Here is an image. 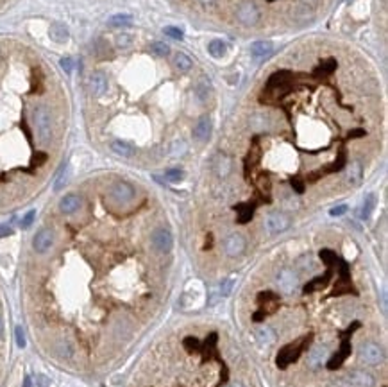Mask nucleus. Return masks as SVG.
Segmentation results:
<instances>
[{
	"label": "nucleus",
	"mask_w": 388,
	"mask_h": 387,
	"mask_svg": "<svg viewBox=\"0 0 388 387\" xmlns=\"http://www.w3.org/2000/svg\"><path fill=\"white\" fill-rule=\"evenodd\" d=\"M32 120L36 125V133L42 144H49L52 140V113L47 106H38L32 113Z\"/></svg>",
	"instance_id": "obj_1"
},
{
	"label": "nucleus",
	"mask_w": 388,
	"mask_h": 387,
	"mask_svg": "<svg viewBox=\"0 0 388 387\" xmlns=\"http://www.w3.org/2000/svg\"><path fill=\"white\" fill-rule=\"evenodd\" d=\"M290 217L283 212H272L267 215L265 219V230H267L270 235H277V233H283L290 228Z\"/></svg>",
	"instance_id": "obj_2"
},
{
	"label": "nucleus",
	"mask_w": 388,
	"mask_h": 387,
	"mask_svg": "<svg viewBox=\"0 0 388 387\" xmlns=\"http://www.w3.org/2000/svg\"><path fill=\"white\" fill-rule=\"evenodd\" d=\"M236 18L241 25H247V27H253L260 22L261 18V13L258 9V6L254 2H243V4L238 6L236 9Z\"/></svg>",
	"instance_id": "obj_3"
},
{
	"label": "nucleus",
	"mask_w": 388,
	"mask_h": 387,
	"mask_svg": "<svg viewBox=\"0 0 388 387\" xmlns=\"http://www.w3.org/2000/svg\"><path fill=\"white\" fill-rule=\"evenodd\" d=\"M360 361L365 362L369 366L381 364L384 361V351L379 344L376 342H363L360 346Z\"/></svg>",
	"instance_id": "obj_4"
},
{
	"label": "nucleus",
	"mask_w": 388,
	"mask_h": 387,
	"mask_svg": "<svg viewBox=\"0 0 388 387\" xmlns=\"http://www.w3.org/2000/svg\"><path fill=\"white\" fill-rule=\"evenodd\" d=\"M308 341H309V337L308 339H302L299 346H294V344L285 346V348L281 349V351H279V355H277V366H279V368L285 369L288 364H290V362L297 361L299 355H301L302 349H304V346L308 344Z\"/></svg>",
	"instance_id": "obj_5"
},
{
	"label": "nucleus",
	"mask_w": 388,
	"mask_h": 387,
	"mask_svg": "<svg viewBox=\"0 0 388 387\" xmlns=\"http://www.w3.org/2000/svg\"><path fill=\"white\" fill-rule=\"evenodd\" d=\"M110 196L113 201L120 203V205H127V203H131L134 199V188H132V185H129L125 181H117L111 185Z\"/></svg>",
	"instance_id": "obj_6"
},
{
	"label": "nucleus",
	"mask_w": 388,
	"mask_h": 387,
	"mask_svg": "<svg viewBox=\"0 0 388 387\" xmlns=\"http://www.w3.org/2000/svg\"><path fill=\"white\" fill-rule=\"evenodd\" d=\"M151 240H152V246H154V249L159 251V253H168V251L172 249V246H173L172 233H170L168 230H165V228L154 230V232H152V235H151Z\"/></svg>",
	"instance_id": "obj_7"
},
{
	"label": "nucleus",
	"mask_w": 388,
	"mask_h": 387,
	"mask_svg": "<svg viewBox=\"0 0 388 387\" xmlns=\"http://www.w3.org/2000/svg\"><path fill=\"white\" fill-rule=\"evenodd\" d=\"M245 246H247V242H245L243 235H240V233H231V235L224 240V251H226L227 256H233V258L240 256L245 251Z\"/></svg>",
	"instance_id": "obj_8"
},
{
	"label": "nucleus",
	"mask_w": 388,
	"mask_h": 387,
	"mask_svg": "<svg viewBox=\"0 0 388 387\" xmlns=\"http://www.w3.org/2000/svg\"><path fill=\"white\" fill-rule=\"evenodd\" d=\"M54 244V232L49 228L40 230L32 239V247L36 253H47Z\"/></svg>",
	"instance_id": "obj_9"
},
{
	"label": "nucleus",
	"mask_w": 388,
	"mask_h": 387,
	"mask_svg": "<svg viewBox=\"0 0 388 387\" xmlns=\"http://www.w3.org/2000/svg\"><path fill=\"white\" fill-rule=\"evenodd\" d=\"M275 281H277V287L281 288L283 293L290 294V293H294V288L297 287V274H295L292 269H283L277 273Z\"/></svg>",
	"instance_id": "obj_10"
},
{
	"label": "nucleus",
	"mask_w": 388,
	"mask_h": 387,
	"mask_svg": "<svg viewBox=\"0 0 388 387\" xmlns=\"http://www.w3.org/2000/svg\"><path fill=\"white\" fill-rule=\"evenodd\" d=\"M90 90L95 97H102L108 90V76L104 72H93L90 76Z\"/></svg>",
	"instance_id": "obj_11"
},
{
	"label": "nucleus",
	"mask_w": 388,
	"mask_h": 387,
	"mask_svg": "<svg viewBox=\"0 0 388 387\" xmlns=\"http://www.w3.org/2000/svg\"><path fill=\"white\" fill-rule=\"evenodd\" d=\"M249 50L254 59H265V57L270 56L272 50H274V43L268 42V40H260V42L251 43Z\"/></svg>",
	"instance_id": "obj_12"
},
{
	"label": "nucleus",
	"mask_w": 388,
	"mask_h": 387,
	"mask_svg": "<svg viewBox=\"0 0 388 387\" xmlns=\"http://www.w3.org/2000/svg\"><path fill=\"white\" fill-rule=\"evenodd\" d=\"M81 205H83V201H81L77 194H66L64 198H61L59 210L63 213H66V215H72V213H76L81 208Z\"/></svg>",
	"instance_id": "obj_13"
},
{
	"label": "nucleus",
	"mask_w": 388,
	"mask_h": 387,
	"mask_svg": "<svg viewBox=\"0 0 388 387\" xmlns=\"http://www.w3.org/2000/svg\"><path fill=\"white\" fill-rule=\"evenodd\" d=\"M211 118L209 117H200L199 122L193 127V138L197 142H206L211 137Z\"/></svg>",
	"instance_id": "obj_14"
},
{
	"label": "nucleus",
	"mask_w": 388,
	"mask_h": 387,
	"mask_svg": "<svg viewBox=\"0 0 388 387\" xmlns=\"http://www.w3.org/2000/svg\"><path fill=\"white\" fill-rule=\"evenodd\" d=\"M347 380H349L350 385L355 387H374V378L372 375H369L367 371H360V369H355L347 375Z\"/></svg>",
	"instance_id": "obj_15"
},
{
	"label": "nucleus",
	"mask_w": 388,
	"mask_h": 387,
	"mask_svg": "<svg viewBox=\"0 0 388 387\" xmlns=\"http://www.w3.org/2000/svg\"><path fill=\"white\" fill-rule=\"evenodd\" d=\"M326 359H328V348H326V346H315V348H311V351L308 353V366L315 369L319 368Z\"/></svg>",
	"instance_id": "obj_16"
},
{
	"label": "nucleus",
	"mask_w": 388,
	"mask_h": 387,
	"mask_svg": "<svg viewBox=\"0 0 388 387\" xmlns=\"http://www.w3.org/2000/svg\"><path fill=\"white\" fill-rule=\"evenodd\" d=\"M49 36L52 42L56 43H64L68 40V36H70V33H68L66 25L64 23H52L49 29Z\"/></svg>",
	"instance_id": "obj_17"
},
{
	"label": "nucleus",
	"mask_w": 388,
	"mask_h": 387,
	"mask_svg": "<svg viewBox=\"0 0 388 387\" xmlns=\"http://www.w3.org/2000/svg\"><path fill=\"white\" fill-rule=\"evenodd\" d=\"M350 353V344H349V339H343V342H342V349H340V353L338 355H335V357L331 359V361L328 362V368L329 369H336V368H340L342 366V362L345 361V357Z\"/></svg>",
	"instance_id": "obj_18"
},
{
	"label": "nucleus",
	"mask_w": 388,
	"mask_h": 387,
	"mask_svg": "<svg viewBox=\"0 0 388 387\" xmlns=\"http://www.w3.org/2000/svg\"><path fill=\"white\" fill-rule=\"evenodd\" d=\"M111 151H113L115 154L122 156V158H131V156L134 154V147H132L131 144H127V142H124V140L111 142Z\"/></svg>",
	"instance_id": "obj_19"
},
{
	"label": "nucleus",
	"mask_w": 388,
	"mask_h": 387,
	"mask_svg": "<svg viewBox=\"0 0 388 387\" xmlns=\"http://www.w3.org/2000/svg\"><path fill=\"white\" fill-rule=\"evenodd\" d=\"M362 176H363V169H362V164L360 162H352L347 169V181L350 185H358L362 181Z\"/></svg>",
	"instance_id": "obj_20"
},
{
	"label": "nucleus",
	"mask_w": 388,
	"mask_h": 387,
	"mask_svg": "<svg viewBox=\"0 0 388 387\" xmlns=\"http://www.w3.org/2000/svg\"><path fill=\"white\" fill-rule=\"evenodd\" d=\"M256 339H258V342H260L261 346H270V344H274V341H275V334H274L272 328L261 327V328H258L256 330Z\"/></svg>",
	"instance_id": "obj_21"
},
{
	"label": "nucleus",
	"mask_w": 388,
	"mask_h": 387,
	"mask_svg": "<svg viewBox=\"0 0 388 387\" xmlns=\"http://www.w3.org/2000/svg\"><path fill=\"white\" fill-rule=\"evenodd\" d=\"M173 64H175V69L181 70V72H188V70L193 67V61L190 59L188 54L178 52L175 54V57H173Z\"/></svg>",
	"instance_id": "obj_22"
},
{
	"label": "nucleus",
	"mask_w": 388,
	"mask_h": 387,
	"mask_svg": "<svg viewBox=\"0 0 388 387\" xmlns=\"http://www.w3.org/2000/svg\"><path fill=\"white\" fill-rule=\"evenodd\" d=\"M209 91H211V84H209V79H206V77H200L199 83L195 84V93L197 97H199V101H206L207 97H209Z\"/></svg>",
	"instance_id": "obj_23"
},
{
	"label": "nucleus",
	"mask_w": 388,
	"mask_h": 387,
	"mask_svg": "<svg viewBox=\"0 0 388 387\" xmlns=\"http://www.w3.org/2000/svg\"><path fill=\"white\" fill-rule=\"evenodd\" d=\"M226 50H227V47L222 40H211V42L207 43V52H209L213 57H222L224 54H226Z\"/></svg>",
	"instance_id": "obj_24"
},
{
	"label": "nucleus",
	"mask_w": 388,
	"mask_h": 387,
	"mask_svg": "<svg viewBox=\"0 0 388 387\" xmlns=\"http://www.w3.org/2000/svg\"><path fill=\"white\" fill-rule=\"evenodd\" d=\"M374 208H376V196H374V194H369V196L365 198V201H363L360 217H362V219H369L370 213L374 212Z\"/></svg>",
	"instance_id": "obj_25"
},
{
	"label": "nucleus",
	"mask_w": 388,
	"mask_h": 387,
	"mask_svg": "<svg viewBox=\"0 0 388 387\" xmlns=\"http://www.w3.org/2000/svg\"><path fill=\"white\" fill-rule=\"evenodd\" d=\"M229 172H231V159L222 154L217 159V174H219L220 178H226Z\"/></svg>",
	"instance_id": "obj_26"
},
{
	"label": "nucleus",
	"mask_w": 388,
	"mask_h": 387,
	"mask_svg": "<svg viewBox=\"0 0 388 387\" xmlns=\"http://www.w3.org/2000/svg\"><path fill=\"white\" fill-rule=\"evenodd\" d=\"M132 23V16L125 15V13H120V15H115L110 18V25L111 27H127Z\"/></svg>",
	"instance_id": "obj_27"
},
{
	"label": "nucleus",
	"mask_w": 388,
	"mask_h": 387,
	"mask_svg": "<svg viewBox=\"0 0 388 387\" xmlns=\"http://www.w3.org/2000/svg\"><path fill=\"white\" fill-rule=\"evenodd\" d=\"M151 52L154 54V56L163 57L170 52V47H168V43H165V42H154L151 45Z\"/></svg>",
	"instance_id": "obj_28"
},
{
	"label": "nucleus",
	"mask_w": 388,
	"mask_h": 387,
	"mask_svg": "<svg viewBox=\"0 0 388 387\" xmlns=\"http://www.w3.org/2000/svg\"><path fill=\"white\" fill-rule=\"evenodd\" d=\"M183 178H185V171L181 169H168L165 172V179H168L170 183H179L183 181Z\"/></svg>",
	"instance_id": "obj_29"
},
{
	"label": "nucleus",
	"mask_w": 388,
	"mask_h": 387,
	"mask_svg": "<svg viewBox=\"0 0 388 387\" xmlns=\"http://www.w3.org/2000/svg\"><path fill=\"white\" fill-rule=\"evenodd\" d=\"M68 176H70V169H68V165H64V167L61 169L59 176H57L56 185H54V190H61V188H63V186L66 185V181H68Z\"/></svg>",
	"instance_id": "obj_30"
},
{
	"label": "nucleus",
	"mask_w": 388,
	"mask_h": 387,
	"mask_svg": "<svg viewBox=\"0 0 388 387\" xmlns=\"http://www.w3.org/2000/svg\"><path fill=\"white\" fill-rule=\"evenodd\" d=\"M56 349H57V355H59V357H63V359H70L74 355L72 346L68 344V342H59Z\"/></svg>",
	"instance_id": "obj_31"
},
{
	"label": "nucleus",
	"mask_w": 388,
	"mask_h": 387,
	"mask_svg": "<svg viewBox=\"0 0 388 387\" xmlns=\"http://www.w3.org/2000/svg\"><path fill=\"white\" fill-rule=\"evenodd\" d=\"M163 33H165L166 36H170V38H173V40H183V38H185V33H183L179 27H172V25L165 27V29H163Z\"/></svg>",
	"instance_id": "obj_32"
},
{
	"label": "nucleus",
	"mask_w": 388,
	"mask_h": 387,
	"mask_svg": "<svg viewBox=\"0 0 388 387\" xmlns=\"http://www.w3.org/2000/svg\"><path fill=\"white\" fill-rule=\"evenodd\" d=\"M132 43V36L131 35H118L117 36V47L118 49H127Z\"/></svg>",
	"instance_id": "obj_33"
},
{
	"label": "nucleus",
	"mask_w": 388,
	"mask_h": 387,
	"mask_svg": "<svg viewBox=\"0 0 388 387\" xmlns=\"http://www.w3.org/2000/svg\"><path fill=\"white\" fill-rule=\"evenodd\" d=\"M34 217H36V210H30V212H27L25 215H23L22 222H20V226H22L23 230H27L30 226V224L34 222Z\"/></svg>",
	"instance_id": "obj_34"
},
{
	"label": "nucleus",
	"mask_w": 388,
	"mask_h": 387,
	"mask_svg": "<svg viewBox=\"0 0 388 387\" xmlns=\"http://www.w3.org/2000/svg\"><path fill=\"white\" fill-rule=\"evenodd\" d=\"M15 337H16V344H18V348H25V334H23L22 327H16Z\"/></svg>",
	"instance_id": "obj_35"
},
{
	"label": "nucleus",
	"mask_w": 388,
	"mask_h": 387,
	"mask_svg": "<svg viewBox=\"0 0 388 387\" xmlns=\"http://www.w3.org/2000/svg\"><path fill=\"white\" fill-rule=\"evenodd\" d=\"M233 287H234V280H226L222 283V288H220V296H229Z\"/></svg>",
	"instance_id": "obj_36"
},
{
	"label": "nucleus",
	"mask_w": 388,
	"mask_h": 387,
	"mask_svg": "<svg viewBox=\"0 0 388 387\" xmlns=\"http://www.w3.org/2000/svg\"><path fill=\"white\" fill-rule=\"evenodd\" d=\"M59 64H61V69H63L64 72H72V69H74V59H72V57H61Z\"/></svg>",
	"instance_id": "obj_37"
},
{
	"label": "nucleus",
	"mask_w": 388,
	"mask_h": 387,
	"mask_svg": "<svg viewBox=\"0 0 388 387\" xmlns=\"http://www.w3.org/2000/svg\"><path fill=\"white\" fill-rule=\"evenodd\" d=\"M185 151H186V145L183 144V142H175V144L172 145V156H181Z\"/></svg>",
	"instance_id": "obj_38"
},
{
	"label": "nucleus",
	"mask_w": 388,
	"mask_h": 387,
	"mask_svg": "<svg viewBox=\"0 0 388 387\" xmlns=\"http://www.w3.org/2000/svg\"><path fill=\"white\" fill-rule=\"evenodd\" d=\"M345 212H347V206L345 205H340V206H335V208L329 210V215H331V217H340V215H343Z\"/></svg>",
	"instance_id": "obj_39"
},
{
	"label": "nucleus",
	"mask_w": 388,
	"mask_h": 387,
	"mask_svg": "<svg viewBox=\"0 0 388 387\" xmlns=\"http://www.w3.org/2000/svg\"><path fill=\"white\" fill-rule=\"evenodd\" d=\"M13 233V230L9 228L8 224H0V239H4V237H9Z\"/></svg>",
	"instance_id": "obj_40"
},
{
	"label": "nucleus",
	"mask_w": 388,
	"mask_h": 387,
	"mask_svg": "<svg viewBox=\"0 0 388 387\" xmlns=\"http://www.w3.org/2000/svg\"><path fill=\"white\" fill-rule=\"evenodd\" d=\"M292 186H294L299 194L304 192V185H301V181H297V179H292Z\"/></svg>",
	"instance_id": "obj_41"
},
{
	"label": "nucleus",
	"mask_w": 388,
	"mask_h": 387,
	"mask_svg": "<svg viewBox=\"0 0 388 387\" xmlns=\"http://www.w3.org/2000/svg\"><path fill=\"white\" fill-rule=\"evenodd\" d=\"M22 387H34L32 380H30V376H25V378H23V385H22Z\"/></svg>",
	"instance_id": "obj_42"
},
{
	"label": "nucleus",
	"mask_w": 388,
	"mask_h": 387,
	"mask_svg": "<svg viewBox=\"0 0 388 387\" xmlns=\"http://www.w3.org/2000/svg\"><path fill=\"white\" fill-rule=\"evenodd\" d=\"M200 4H204V6H211V4H215L217 0H199Z\"/></svg>",
	"instance_id": "obj_43"
},
{
	"label": "nucleus",
	"mask_w": 388,
	"mask_h": 387,
	"mask_svg": "<svg viewBox=\"0 0 388 387\" xmlns=\"http://www.w3.org/2000/svg\"><path fill=\"white\" fill-rule=\"evenodd\" d=\"M2 334H4V322H2V319H0V337H2Z\"/></svg>",
	"instance_id": "obj_44"
},
{
	"label": "nucleus",
	"mask_w": 388,
	"mask_h": 387,
	"mask_svg": "<svg viewBox=\"0 0 388 387\" xmlns=\"http://www.w3.org/2000/svg\"><path fill=\"white\" fill-rule=\"evenodd\" d=\"M304 4H313V2H316V0H302Z\"/></svg>",
	"instance_id": "obj_45"
},
{
	"label": "nucleus",
	"mask_w": 388,
	"mask_h": 387,
	"mask_svg": "<svg viewBox=\"0 0 388 387\" xmlns=\"http://www.w3.org/2000/svg\"><path fill=\"white\" fill-rule=\"evenodd\" d=\"M229 387H243L241 383H233V385H229Z\"/></svg>",
	"instance_id": "obj_46"
},
{
	"label": "nucleus",
	"mask_w": 388,
	"mask_h": 387,
	"mask_svg": "<svg viewBox=\"0 0 388 387\" xmlns=\"http://www.w3.org/2000/svg\"><path fill=\"white\" fill-rule=\"evenodd\" d=\"M270 2H272V0H270Z\"/></svg>",
	"instance_id": "obj_47"
}]
</instances>
